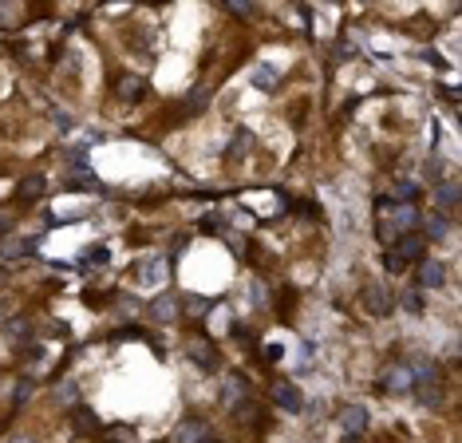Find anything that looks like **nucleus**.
Listing matches in <instances>:
<instances>
[{
	"label": "nucleus",
	"mask_w": 462,
	"mask_h": 443,
	"mask_svg": "<svg viewBox=\"0 0 462 443\" xmlns=\"http://www.w3.org/2000/svg\"><path fill=\"white\" fill-rule=\"evenodd\" d=\"M423 246H427V238L423 234H399V242L388 249V273H403L411 261H419L423 258Z\"/></svg>",
	"instance_id": "1"
},
{
	"label": "nucleus",
	"mask_w": 462,
	"mask_h": 443,
	"mask_svg": "<svg viewBox=\"0 0 462 443\" xmlns=\"http://www.w3.org/2000/svg\"><path fill=\"white\" fill-rule=\"evenodd\" d=\"M379 388H383V392H411L415 388V380H411V368H407V364H388V368L379 372Z\"/></svg>",
	"instance_id": "2"
},
{
	"label": "nucleus",
	"mask_w": 462,
	"mask_h": 443,
	"mask_svg": "<svg viewBox=\"0 0 462 443\" xmlns=\"http://www.w3.org/2000/svg\"><path fill=\"white\" fill-rule=\"evenodd\" d=\"M273 400H277V407H280V412H289V416L304 412V396H301V388H296V384H289V380H280L277 388H273Z\"/></svg>",
	"instance_id": "3"
},
{
	"label": "nucleus",
	"mask_w": 462,
	"mask_h": 443,
	"mask_svg": "<svg viewBox=\"0 0 462 443\" xmlns=\"http://www.w3.org/2000/svg\"><path fill=\"white\" fill-rule=\"evenodd\" d=\"M364 309L372 313V317H388V309H391V297H388V289L379 281H372L364 289Z\"/></svg>",
	"instance_id": "4"
},
{
	"label": "nucleus",
	"mask_w": 462,
	"mask_h": 443,
	"mask_svg": "<svg viewBox=\"0 0 462 443\" xmlns=\"http://www.w3.org/2000/svg\"><path fill=\"white\" fill-rule=\"evenodd\" d=\"M443 281H447V270H443V261L419 258V285H423V289H438Z\"/></svg>",
	"instance_id": "5"
},
{
	"label": "nucleus",
	"mask_w": 462,
	"mask_h": 443,
	"mask_svg": "<svg viewBox=\"0 0 462 443\" xmlns=\"http://www.w3.org/2000/svg\"><path fill=\"white\" fill-rule=\"evenodd\" d=\"M340 428H344V431H348V435H352V440H356L360 431H367V412H364V407H360V404L344 407V412H340Z\"/></svg>",
	"instance_id": "6"
},
{
	"label": "nucleus",
	"mask_w": 462,
	"mask_h": 443,
	"mask_svg": "<svg viewBox=\"0 0 462 443\" xmlns=\"http://www.w3.org/2000/svg\"><path fill=\"white\" fill-rule=\"evenodd\" d=\"M143 91H146V79H138V75H119V79H115V95L127 99V103L143 99Z\"/></svg>",
	"instance_id": "7"
},
{
	"label": "nucleus",
	"mask_w": 462,
	"mask_h": 443,
	"mask_svg": "<svg viewBox=\"0 0 462 443\" xmlns=\"http://www.w3.org/2000/svg\"><path fill=\"white\" fill-rule=\"evenodd\" d=\"M178 309H182V305H178V297L162 293V297L150 301V317H154V320H174V317H178Z\"/></svg>",
	"instance_id": "8"
},
{
	"label": "nucleus",
	"mask_w": 462,
	"mask_h": 443,
	"mask_svg": "<svg viewBox=\"0 0 462 443\" xmlns=\"http://www.w3.org/2000/svg\"><path fill=\"white\" fill-rule=\"evenodd\" d=\"M202 435H206V423H202V419H182V423L174 428L170 443H198Z\"/></svg>",
	"instance_id": "9"
},
{
	"label": "nucleus",
	"mask_w": 462,
	"mask_h": 443,
	"mask_svg": "<svg viewBox=\"0 0 462 443\" xmlns=\"http://www.w3.org/2000/svg\"><path fill=\"white\" fill-rule=\"evenodd\" d=\"M435 202H438L443 214H450V210L459 206V186H454V182H438L435 186Z\"/></svg>",
	"instance_id": "10"
},
{
	"label": "nucleus",
	"mask_w": 462,
	"mask_h": 443,
	"mask_svg": "<svg viewBox=\"0 0 462 443\" xmlns=\"http://www.w3.org/2000/svg\"><path fill=\"white\" fill-rule=\"evenodd\" d=\"M249 79H253V87L269 91V87L277 84V68H273V63H261V68H253V75H249Z\"/></svg>",
	"instance_id": "11"
},
{
	"label": "nucleus",
	"mask_w": 462,
	"mask_h": 443,
	"mask_svg": "<svg viewBox=\"0 0 462 443\" xmlns=\"http://www.w3.org/2000/svg\"><path fill=\"white\" fill-rule=\"evenodd\" d=\"M44 186H48L44 174H28V178H20V198H40L44 194Z\"/></svg>",
	"instance_id": "12"
},
{
	"label": "nucleus",
	"mask_w": 462,
	"mask_h": 443,
	"mask_svg": "<svg viewBox=\"0 0 462 443\" xmlns=\"http://www.w3.org/2000/svg\"><path fill=\"white\" fill-rule=\"evenodd\" d=\"M249 147H253V135H249V131L241 127V131L230 139V147H225V159H237V155H241V150H249Z\"/></svg>",
	"instance_id": "13"
},
{
	"label": "nucleus",
	"mask_w": 462,
	"mask_h": 443,
	"mask_svg": "<svg viewBox=\"0 0 462 443\" xmlns=\"http://www.w3.org/2000/svg\"><path fill=\"white\" fill-rule=\"evenodd\" d=\"M166 277V261L162 258H154V261H146L143 265V281H162Z\"/></svg>",
	"instance_id": "14"
},
{
	"label": "nucleus",
	"mask_w": 462,
	"mask_h": 443,
	"mask_svg": "<svg viewBox=\"0 0 462 443\" xmlns=\"http://www.w3.org/2000/svg\"><path fill=\"white\" fill-rule=\"evenodd\" d=\"M190 357L202 364V368H214V357H209V345H190Z\"/></svg>",
	"instance_id": "15"
},
{
	"label": "nucleus",
	"mask_w": 462,
	"mask_h": 443,
	"mask_svg": "<svg viewBox=\"0 0 462 443\" xmlns=\"http://www.w3.org/2000/svg\"><path fill=\"white\" fill-rule=\"evenodd\" d=\"M237 392H241V376H230V380H225V392H221V400H225V404H233V400H237Z\"/></svg>",
	"instance_id": "16"
},
{
	"label": "nucleus",
	"mask_w": 462,
	"mask_h": 443,
	"mask_svg": "<svg viewBox=\"0 0 462 443\" xmlns=\"http://www.w3.org/2000/svg\"><path fill=\"white\" fill-rule=\"evenodd\" d=\"M75 428H79V431H95V428H99V419L91 416V412H79V416H75Z\"/></svg>",
	"instance_id": "17"
},
{
	"label": "nucleus",
	"mask_w": 462,
	"mask_h": 443,
	"mask_svg": "<svg viewBox=\"0 0 462 443\" xmlns=\"http://www.w3.org/2000/svg\"><path fill=\"white\" fill-rule=\"evenodd\" d=\"M427 234H431V238H443V234H447V218H443V214H435V218H431V226H427Z\"/></svg>",
	"instance_id": "18"
},
{
	"label": "nucleus",
	"mask_w": 462,
	"mask_h": 443,
	"mask_svg": "<svg viewBox=\"0 0 462 443\" xmlns=\"http://www.w3.org/2000/svg\"><path fill=\"white\" fill-rule=\"evenodd\" d=\"M395 198H399V202H411V198H415V182H399V186H395Z\"/></svg>",
	"instance_id": "19"
},
{
	"label": "nucleus",
	"mask_w": 462,
	"mask_h": 443,
	"mask_svg": "<svg viewBox=\"0 0 462 443\" xmlns=\"http://www.w3.org/2000/svg\"><path fill=\"white\" fill-rule=\"evenodd\" d=\"M13 226H16V222H13V214H4V210H0V238H4V234H13Z\"/></svg>",
	"instance_id": "20"
},
{
	"label": "nucleus",
	"mask_w": 462,
	"mask_h": 443,
	"mask_svg": "<svg viewBox=\"0 0 462 443\" xmlns=\"http://www.w3.org/2000/svg\"><path fill=\"white\" fill-rule=\"evenodd\" d=\"M403 309H411V313H419V309H423V301H419V293H407V297H403Z\"/></svg>",
	"instance_id": "21"
},
{
	"label": "nucleus",
	"mask_w": 462,
	"mask_h": 443,
	"mask_svg": "<svg viewBox=\"0 0 462 443\" xmlns=\"http://www.w3.org/2000/svg\"><path fill=\"white\" fill-rule=\"evenodd\" d=\"M91 265H107V249H103V246L91 249Z\"/></svg>",
	"instance_id": "22"
},
{
	"label": "nucleus",
	"mask_w": 462,
	"mask_h": 443,
	"mask_svg": "<svg viewBox=\"0 0 462 443\" xmlns=\"http://www.w3.org/2000/svg\"><path fill=\"white\" fill-rule=\"evenodd\" d=\"M230 13H237V16H249V4H241V0H233V4H230Z\"/></svg>",
	"instance_id": "23"
},
{
	"label": "nucleus",
	"mask_w": 462,
	"mask_h": 443,
	"mask_svg": "<svg viewBox=\"0 0 462 443\" xmlns=\"http://www.w3.org/2000/svg\"><path fill=\"white\" fill-rule=\"evenodd\" d=\"M72 396H75V388H72V384H63V388H60V400H63V404H72Z\"/></svg>",
	"instance_id": "24"
},
{
	"label": "nucleus",
	"mask_w": 462,
	"mask_h": 443,
	"mask_svg": "<svg viewBox=\"0 0 462 443\" xmlns=\"http://www.w3.org/2000/svg\"><path fill=\"white\" fill-rule=\"evenodd\" d=\"M198 443H221V440H218V435H209V431H206V435H202V440H198Z\"/></svg>",
	"instance_id": "25"
},
{
	"label": "nucleus",
	"mask_w": 462,
	"mask_h": 443,
	"mask_svg": "<svg viewBox=\"0 0 462 443\" xmlns=\"http://www.w3.org/2000/svg\"><path fill=\"white\" fill-rule=\"evenodd\" d=\"M13 443H36V440H13Z\"/></svg>",
	"instance_id": "26"
}]
</instances>
